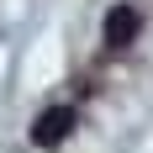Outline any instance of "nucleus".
Here are the masks:
<instances>
[{
	"label": "nucleus",
	"instance_id": "1",
	"mask_svg": "<svg viewBox=\"0 0 153 153\" xmlns=\"http://www.w3.org/2000/svg\"><path fill=\"white\" fill-rule=\"evenodd\" d=\"M69 132H74V111L69 106H48L42 116L32 122V143H37V148H58Z\"/></svg>",
	"mask_w": 153,
	"mask_h": 153
},
{
	"label": "nucleus",
	"instance_id": "2",
	"mask_svg": "<svg viewBox=\"0 0 153 153\" xmlns=\"http://www.w3.org/2000/svg\"><path fill=\"white\" fill-rule=\"evenodd\" d=\"M132 37H137V11H132V5H111L106 11V42L111 48H127Z\"/></svg>",
	"mask_w": 153,
	"mask_h": 153
}]
</instances>
